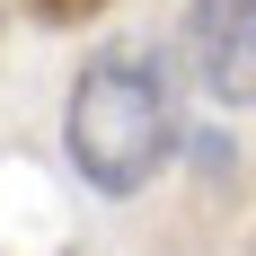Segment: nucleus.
I'll return each instance as SVG.
<instances>
[{
  "label": "nucleus",
  "instance_id": "nucleus-1",
  "mask_svg": "<svg viewBox=\"0 0 256 256\" xmlns=\"http://www.w3.org/2000/svg\"><path fill=\"white\" fill-rule=\"evenodd\" d=\"M62 150L98 194H142L177 150V98L142 44H106L88 53V71L71 80L62 106Z\"/></svg>",
  "mask_w": 256,
  "mask_h": 256
},
{
  "label": "nucleus",
  "instance_id": "nucleus-2",
  "mask_svg": "<svg viewBox=\"0 0 256 256\" xmlns=\"http://www.w3.org/2000/svg\"><path fill=\"white\" fill-rule=\"evenodd\" d=\"M36 9H44V18H53V26H71V18H98L106 0H36Z\"/></svg>",
  "mask_w": 256,
  "mask_h": 256
}]
</instances>
